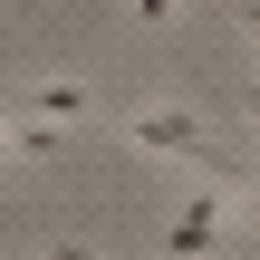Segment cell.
I'll use <instances>...</instances> for the list:
<instances>
[{
	"mask_svg": "<svg viewBox=\"0 0 260 260\" xmlns=\"http://www.w3.org/2000/svg\"><path fill=\"white\" fill-rule=\"evenodd\" d=\"M125 145H135V154H174V164H193V174H212V183H241V164H232L183 106H135V116H125Z\"/></svg>",
	"mask_w": 260,
	"mask_h": 260,
	"instance_id": "1",
	"label": "cell"
},
{
	"mask_svg": "<svg viewBox=\"0 0 260 260\" xmlns=\"http://www.w3.org/2000/svg\"><path fill=\"white\" fill-rule=\"evenodd\" d=\"M135 19L145 29H174V0H135Z\"/></svg>",
	"mask_w": 260,
	"mask_h": 260,
	"instance_id": "4",
	"label": "cell"
},
{
	"mask_svg": "<svg viewBox=\"0 0 260 260\" xmlns=\"http://www.w3.org/2000/svg\"><path fill=\"white\" fill-rule=\"evenodd\" d=\"M19 10H29V0H19Z\"/></svg>",
	"mask_w": 260,
	"mask_h": 260,
	"instance_id": "8",
	"label": "cell"
},
{
	"mask_svg": "<svg viewBox=\"0 0 260 260\" xmlns=\"http://www.w3.org/2000/svg\"><path fill=\"white\" fill-rule=\"evenodd\" d=\"M19 106H29V116H48V125H77V116H87V87H77V77H48V87H29Z\"/></svg>",
	"mask_w": 260,
	"mask_h": 260,
	"instance_id": "3",
	"label": "cell"
},
{
	"mask_svg": "<svg viewBox=\"0 0 260 260\" xmlns=\"http://www.w3.org/2000/svg\"><path fill=\"white\" fill-rule=\"evenodd\" d=\"M232 203H241V183H212V203H193V212H183V222L164 232V251H174V260L212 251V241H222V212H232Z\"/></svg>",
	"mask_w": 260,
	"mask_h": 260,
	"instance_id": "2",
	"label": "cell"
},
{
	"mask_svg": "<svg viewBox=\"0 0 260 260\" xmlns=\"http://www.w3.org/2000/svg\"><path fill=\"white\" fill-rule=\"evenodd\" d=\"M48 260H96V251H77V241H58V251H48Z\"/></svg>",
	"mask_w": 260,
	"mask_h": 260,
	"instance_id": "5",
	"label": "cell"
},
{
	"mask_svg": "<svg viewBox=\"0 0 260 260\" xmlns=\"http://www.w3.org/2000/svg\"><path fill=\"white\" fill-rule=\"evenodd\" d=\"M251 135H260V96H251Z\"/></svg>",
	"mask_w": 260,
	"mask_h": 260,
	"instance_id": "7",
	"label": "cell"
},
{
	"mask_svg": "<svg viewBox=\"0 0 260 260\" xmlns=\"http://www.w3.org/2000/svg\"><path fill=\"white\" fill-rule=\"evenodd\" d=\"M0 145H10V106H0Z\"/></svg>",
	"mask_w": 260,
	"mask_h": 260,
	"instance_id": "6",
	"label": "cell"
}]
</instances>
